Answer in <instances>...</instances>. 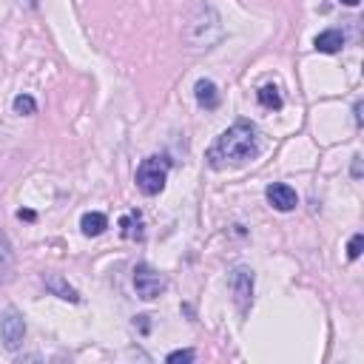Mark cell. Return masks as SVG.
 <instances>
[{
  "instance_id": "1",
  "label": "cell",
  "mask_w": 364,
  "mask_h": 364,
  "mask_svg": "<svg viewBox=\"0 0 364 364\" xmlns=\"http://www.w3.org/2000/svg\"><path fill=\"white\" fill-rule=\"evenodd\" d=\"M259 154V131L247 119H236L228 131L216 136V142L208 148V165L225 168V165H242Z\"/></svg>"
},
{
  "instance_id": "2",
  "label": "cell",
  "mask_w": 364,
  "mask_h": 364,
  "mask_svg": "<svg viewBox=\"0 0 364 364\" xmlns=\"http://www.w3.org/2000/svg\"><path fill=\"white\" fill-rule=\"evenodd\" d=\"M219 34H222V20L210 6H199L185 26V40L191 46H210L219 40Z\"/></svg>"
},
{
  "instance_id": "3",
  "label": "cell",
  "mask_w": 364,
  "mask_h": 364,
  "mask_svg": "<svg viewBox=\"0 0 364 364\" xmlns=\"http://www.w3.org/2000/svg\"><path fill=\"white\" fill-rule=\"evenodd\" d=\"M168 171H171V159L165 154L145 156L139 162V168H136V188H139V193L156 196L165 188V182H168Z\"/></svg>"
},
{
  "instance_id": "4",
  "label": "cell",
  "mask_w": 364,
  "mask_h": 364,
  "mask_svg": "<svg viewBox=\"0 0 364 364\" xmlns=\"http://www.w3.org/2000/svg\"><path fill=\"white\" fill-rule=\"evenodd\" d=\"M165 287H168L165 273H159V270H156V267H151L148 262H142V264H136V267H134V290H136V296H139V299L151 301V299H156Z\"/></svg>"
},
{
  "instance_id": "5",
  "label": "cell",
  "mask_w": 364,
  "mask_h": 364,
  "mask_svg": "<svg viewBox=\"0 0 364 364\" xmlns=\"http://www.w3.org/2000/svg\"><path fill=\"white\" fill-rule=\"evenodd\" d=\"M0 338H3V347L6 350H20L23 338H26V318L20 310L14 307H6L3 316H0Z\"/></svg>"
},
{
  "instance_id": "6",
  "label": "cell",
  "mask_w": 364,
  "mask_h": 364,
  "mask_svg": "<svg viewBox=\"0 0 364 364\" xmlns=\"http://www.w3.org/2000/svg\"><path fill=\"white\" fill-rule=\"evenodd\" d=\"M230 290H233V299L239 304L242 313H247L250 301H253V270L247 267H236L230 273Z\"/></svg>"
},
{
  "instance_id": "7",
  "label": "cell",
  "mask_w": 364,
  "mask_h": 364,
  "mask_svg": "<svg viewBox=\"0 0 364 364\" xmlns=\"http://www.w3.org/2000/svg\"><path fill=\"white\" fill-rule=\"evenodd\" d=\"M264 196H267V202H270L276 210H282V213H287V210H293V208L299 205L296 191H293L290 185H284V182H273V185H267Z\"/></svg>"
},
{
  "instance_id": "8",
  "label": "cell",
  "mask_w": 364,
  "mask_h": 364,
  "mask_svg": "<svg viewBox=\"0 0 364 364\" xmlns=\"http://www.w3.org/2000/svg\"><path fill=\"white\" fill-rule=\"evenodd\" d=\"M341 46H344V34L338 28H324L313 40V48L321 54H336V51H341Z\"/></svg>"
},
{
  "instance_id": "9",
  "label": "cell",
  "mask_w": 364,
  "mask_h": 364,
  "mask_svg": "<svg viewBox=\"0 0 364 364\" xmlns=\"http://www.w3.org/2000/svg\"><path fill=\"white\" fill-rule=\"evenodd\" d=\"M46 290H48V293H54V296H57V299H63V301H71V304H77V301H80V293H77V290H74V287H71L60 273H48V276H46Z\"/></svg>"
},
{
  "instance_id": "10",
  "label": "cell",
  "mask_w": 364,
  "mask_h": 364,
  "mask_svg": "<svg viewBox=\"0 0 364 364\" xmlns=\"http://www.w3.org/2000/svg\"><path fill=\"white\" fill-rule=\"evenodd\" d=\"M193 94H196V102H199L202 108H208V111H213V108L219 105V88H216L213 80H196Z\"/></svg>"
},
{
  "instance_id": "11",
  "label": "cell",
  "mask_w": 364,
  "mask_h": 364,
  "mask_svg": "<svg viewBox=\"0 0 364 364\" xmlns=\"http://www.w3.org/2000/svg\"><path fill=\"white\" fill-rule=\"evenodd\" d=\"M105 228H108V216L100 213V210H88V213H82V219H80V230H82L85 236H100Z\"/></svg>"
},
{
  "instance_id": "12",
  "label": "cell",
  "mask_w": 364,
  "mask_h": 364,
  "mask_svg": "<svg viewBox=\"0 0 364 364\" xmlns=\"http://www.w3.org/2000/svg\"><path fill=\"white\" fill-rule=\"evenodd\" d=\"M119 233L125 239H142V216L139 210H128L119 216Z\"/></svg>"
},
{
  "instance_id": "13",
  "label": "cell",
  "mask_w": 364,
  "mask_h": 364,
  "mask_svg": "<svg viewBox=\"0 0 364 364\" xmlns=\"http://www.w3.org/2000/svg\"><path fill=\"white\" fill-rule=\"evenodd\" d=\"M259 102H262L264 108H270V111H279V108L284 105V100H282V94H279L276 85H262V88H259Z\"/></svg>"
},
{
  "instance_id": "14",
  "label": "cell",
  "mask_w": 364,
  "mask_h": 364,
  "mask_svg": "<svg viewBox=\"0 0 364 364\" xmlns=\"http://www.w3.org/2000/svg\"><path fill=\"white\" fill-rule=\"evenodd\" d=\"M11 108H14V114L28 117V114H34V111H37V102H34V97H28V94H17V97H14V102H11Z\"/></svg>"
},
{
  "instance_id": "15",
  "label": "cell",
  "mask_w": 364,
  "mask_h": 364,
  "mask_svg": "<svg viewBox=\"0 0 364 364\" xmlns=\"http://www.w3.org/2000/svg\"><path fill=\"white\" fill-rule=\"evenodd\" d=\"M11 245H9V239H6V233L0 230V273H6L9 267H11Z\"/></svg>"
},
{
  "instance_id": "16",
  "label": "cell",
  "mask_w": 364,
  "mask_h": 364,
  "mask_svg": "<svg viewBox=\"0 0 364 364\" xmlns=\"http://www.w3.org/2000/svg\"><path fill=\"white\" fill-rule=\"evenodd\" d=\"M361 247H364V236L361 233H353V239L347 245V259H358L361 256Z\"/></svg>"
},
{
  "instance_id": "17",
  "label": "cell",
  "mask_w": 364,
  "mask_h": 364,
  "mask_svg": "<svg viewBox=\"0 0 364 364\" xmlns=\"http://www.w3.org/2000/svg\"><path fill=\"white\" fill-rule=\"evenodd\" d=\"M196 358V353L193 350H173V353H168L165 355V361L168 364H179V361H193Z\"/></svg>"
},
{
  "instance_id": "18",
  "label": "cell",
  "mask_w": 364,
  "mask_h": 364,
  "mask_svg": "<svg viewBox=\"0 0 364 364\" xmlns=\"http://www.w3.org/2000/svg\"><path fill=\"white\" fill-rule=\"evenodd\" d=\"M353 176H361V156H353Z\"/></svg>"
},
{
  "instance_id": "19",
  "label": "cell",
  "mask_w": 364,
  "mask_h": 364,
  "mask_svg": "<svg viewBox=\"0 0 364 364\" xmlns=\"http://www.w3.org/2000/svg\"><path fill=\"white\" fill-rule=\"evenodd\" d=\"M353 111H355V122L361 125V102H355V108H353Z\"/></svg>"
},
{
  "instance_id": "20",
  "label": "cell",
  "mask_w": 364,
  "mask_h": 364,
  "mask_svg": "<svg viewBox=\"0 0 364 364\" xmlns=\"http://www.w3.org/2000/svg\"><path fill=\"white\" fill-rule=\"evenodd\" d=\"M17 216H20V219H34V213H31V210H20Z\"/></svg>"
},
{
  "instance_id": "21",
  "label": "cell",
  "mask_w": 364,
  "mask_h": 364,
  "mask_svg": "<svg viewBox=\"0 0 364 364\" xmlns=\"http://www.w3.org/2000/svg\"><path fill=\"white\" fill-rule=\"evenodd\" d=\"M341 3H344V6H358L361 0H341Z\"/></svg>"
}]
</instances>
